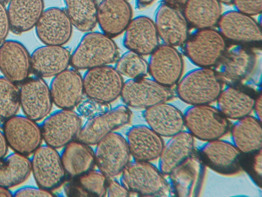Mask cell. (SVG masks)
<instances>
[{"label": "cell", "mask_w": 262, "mask_h": 197, "mask_svg": "<svg viewBox=\"0 0 262 197\" xmlns=\"http://www.w3.org/2000/svg\"><path fill=\"white\" fill-rule=\"evenodd\" d=\"M224 85L213 68L197 67L181 77L174 91L189 105L211 104L216 101Z\"/></svg>", "instance_id": "1"}, {"label": "cell", "mask_w": 262, "mask_h": 197, "mask_svg": "<svg viewBox=\"0 0 262 197\" xmlns=\"http://www.w3.org/2000/svg\"><path fill=\"white\" fill-rule=\"evenodd\" d=\"M118 46L112 38L102 32H84L71 54L72 68L78 70L110 65L119 57Z\"/></svg>", "instance_id": "2"}, {"label": "cell", "mask_w": 262, "mask_h": 197, "mask_svg": "<svg viewBox=\"0 0 262 197\" xmlns=\"http://www.w3.org/2000/svg\"><path fill=\"white\" fill-rule=\"evenodd\" d=\"M120 174V183L131 195L173 196L165 175L150 162L130 161Z\"/></svg>", "instance_id": "3"}, {"label": "cell", "mask_w": 262, "mask_h": 197, "mask_svg": "<svg viewBox=\"0 0 262 197\" xmlns=\"http://www.w3.org/2000/svg\"><path fill=\"white\" fill-rule=\"evenodd\" d=\"M184 128L194 138L207 142L229 132L230 120L210 104L189 105L183 112Z\"/></svg>", "instance_id": "4"}, {"label": "cell", "mask_w": 262, "mask_h": 197, "mask_svg": "<svg viewBox=\"0 0 262 197\" xmlns=\"http://www.w3.org/2000/svg\"><path fill=\"white\" fill-rule=\"evenodd\" d=\"M227 45L220 32L212 28L195 29L181 47L185 56L197 67L214 68Z\"/></svg>", "instance_id": "5"}, {"label": "cell", "mask_w": 262, "mask_h": 197, "mask_svg": "<svg viewBox=\"0 0 262 197\" xmlns=\"http://www.w3.org/2000/svg\"><path fill=\"white\" fill-rule=\"evenodd\" d=\"M256 64V55L250 47L232 43L213 68L224 85H238L252 75Z\"/></svg>", "instance_id": "6"}, {"label": "cell", "mask_w": 262, "mask_h": 197, "mask_svg": "<svg viewBox=\"0 0 262 197\" xmlns=\"http://www.w3.org/2000/svg\"><path fill=\"white\" fill-rule=\"evenodd\" d=\"M174 96V91L171 88L145 76L124 81L120 97L123 104L129 108L145 109L169 102Z\"/></svg>", "instance_id": "7"}, {"label": "cell", "mask_w": 262, "mask_h": 197, "mask_svg": "<svg viewBox=\"0 0 262 197\" xmlns=\"http://www.w3.org/2000/svg\"><path fill=\"white\" fill-rule=\"evenodd\" d=\"M82 125L76 111L59 109L48 115L39 126L45 144L58 149L76 140Z\"/></svg>", "instance_id": "8"}, {"label": "cell", "mask_w": 262, "mask_h": 197, "mask_svg": "<svg viewBox=\"0 0 262 197\" xmlns=\"http://www.w3.org/2000/svg\"><path fill=\"white\" fill-rule=\"evenodd\" d=\"M226 41L249 47L260 46V23L253 16L235 9L222 13L216 26Z\"/></svg>", "instance_id": "9"}, {"label": "cell", "mask_w": 262, "mask_h": 197, "mask_svg": "<svg viewBox=\"0 0 262 197\" xmlns=\"http://www.w3.org/2000/svg\"><path fill=\"white\" fill-rule=\"evenodd\" d=\"M30 161L37 186L52 191L64 183L67 177L57 149L41 145L32 154Z\"/></svg>", "instance_id": "10"}, {"label": "cell", "mask_w": 262, "mask_h": 197, "mask_svg": "<svg viewBox=\"0 0 262 197\" xmlns=\"http://www.w3.org/2000/svg\"><path fill=\"white\" fill-rule=\"evenodd\" d=\"M95 145L94 151L98 169L107 178H114L120 174L130 162L131 157L125 136L115 131Z\"/></svg>", "instance_id": "11"}, {"label": "cell", "mask_w": 262, "mask_h": 197, "mask_svg": "<svg viewBox=\"0 0 262 197\" xmlns=\"http://www.w3.org/2000/svg\"><path fill=\"white\" fill-rule=\"evenodd\" d=\"M82 80L85 96L108 104L120 97L124 83L122 75L110 65L86 70Z\"/></svg>", "instance_id": "12"}, {"label": "cell", "mask_w": 262, "mask_h": 197, "mask_svg": "<svg viewBox=\"0 0 262 197\" xmlns=\"http://www.w3.org/2000/svg\"><path fill=\"white\" fill-rule=\"evenodd\" d=\"M2 131L9 148L27 156L43 141L39 125L25 115L16 114L4 121Z\"/></svg>", "instance_id": "13"}, {"label": "cell", "mask_w": 262, "mask_h": 197, "mask_svg": "<svg viewBox=\"0 0 262 197\" xmlns=\"http://www.w3.org/2000/svg\"><path fill=\"white\" fill-rule=\"evenodd\" d=\"M196 152L205 165L225 176L239 173L242 153L231 142L221 139L205 142Z\"/></svg>", "instance_id": "14"}, {"label": "cell", "mask_w": 262, "mask_h": 197, "mask_svg": "<svg viewBox=\"0 0 262 197\" xmlns=\"http://www.w3.org/2000/svg\"><path fill=\"white\" fill-rule=\"evenodd\" d=\"M149 55L148 74L150 78L167 87L176 86L184 70L181 52L175 47L162 43Z\"/></svg>", "instance_id": "15"}, {"label": "cell", "mask_w": 262, "mask_h": 197, "mask_svg": "<svg viewBox=\"0 0 262 197\" xmlns=\"http://www.w3.org/2000/svg\"><path fill=\"white\" fill-rule=\"evenodd\" d=\"M132 112L124 104L111 107L108 110L87 119L82 125L77 140L90 146L95 145L102 138L128 124Z\"/></svg>", "instance_id": "16"}, {"label": "cell", "mask_w": 262, "mask_h": 197, "mask_svg": "<svg viewBox=\"0 0 262 197\" xmlns=\"http://www.w3.org/2000/svg\"><path fill=\"white\" fill-rule=\"evenodd\" d=\"M206 166L196 150L168 175L173 196H199L205 178Z\"/></svg>", "instance_id": "17"}, {"label": "cell", "mask_w": 262, "mask_h": 197, "mask_svg": "<svg viewBox=\"0 0 262 197\" xmlns=\"http://www.w3.org/2000/svg\"><path fill=\"white\" fill-rule=\"evenodd\" d=\"M19 100L24 115L36 122L51 113L53 104L49 85L43 78L36 76L21 84Z\"/></svg>", "instance_id": "18"}, {"label": "cell", "mask_w": 262, "mask_h": 197, "mask_svg": "<svg viewBox=\"0 0 262 197\" xmlns=\"http://www.w3.org/2000/svg\"><path fill=\"white\" fill-rule=\"evenodd\" d=\"M157 33L163 44L181 46L188 38L189 25L182 9L161 2L154 20Z\"/></svg>", "instance_id": "19"}, {"label": "cell", "mask_w": 262, "mask_h": 197, "mask_svg": "<svg viewBox=\"0 0 262 197\" xmlns=\"http://www.w3.org/2000/svg\"><path fill=\"white\" fill-rule=\"evenodd\" d=\"M72 27L64 9L50 7L44 9L34 28L44 45L63 46L71 38Z\"/></svg>", "instance_id": "20"}, {"label": "cell", "mask_w": 262, "mask_h": 197, "mask_svg": "<svg viewBox=\"0 0 262 197\" xmlns=\"http://www.w3.org/2000/svg\"><path fill=\"white\" fill-rule=\"evenodd\" d=\"M49 86L53 103L59 109H73L84 95L82 76L73 68L52 77Z\"/></svg>", "instance_id": "21"}, {"label": "cell", "mask_w": 262, "mask_h": 197, "mask_svg": "<svg viewBox=\"0 0 262 197\" xmlns=\"http://www.w3.org/2000/svg\"><path fill=\"white\" fill-rule=\"evenodd\" d=\"M123 33V47L142 56L149 55L160 44L154 20L145 15L132 18Z\"/></svg>", "instance_id": "22"}, {"label": "cell", "mask_w": 262, "mask_h": 197, "mask_svg": "<svg viewBox=\"0 0 262 197\" xmlns=\"http://www.w3.org/2000/svg\"><path fill=\"white\" fill-rule=\"evenodd\" d=\"M0 71L5 77L16 84H21L29 77L30 54L23 43L15 40L1 43Z\"/></svg>", "instance_id": "23"}, {"label": "cell", "mask_w": 262, "mask_h": 197, "mask_svg": "<svg viewBox=\"0 0 262 197\" xmlns=\"http://www.w3.org/2000/svg\"><path fill=\"white\" fill-rule=\"evenodd\" d=\"M258 91L244 84L226 85L215 101L216 107L229 120H238L251 114Z\"/></svg>", "instance_id": "24"}, {"label": "cell", "mask_w": 262, "mask_h": 197, "mask_svg": "<svg viewBox=\"0 0 262 197\" xmlns=\"http://www.w3.org/2000/svg\"><path fill=\"white\" fill-rule=\"evenodd\" d=\"M125 137L135 161L151 162L157 159L164 144L162 137L144 124L129 127Z\"/></svg>", "instance_id": "25"}, {"label": "cell", "mask_w": 262, "mask_h": 197, "mask_svg": "<svg viewBox=\"0 0 262 197\" xmlns=\"http://www.w3.org/2000/svg\"><path fill=\"white\" fill-rule=\"evenodd\" d=\"M71 54L70 50L63 46L38 47L30 54L31 72L42 78L53 77L68 68Z\"/></svg>", "instance_id": "26"}, {"label": "cell", "mask_w": 262, "mask_h": 197, "mask_svg": "<svg viewBox=\"0 0 262 197\" xmlns=\"http://www.w3.org/2000/svg\"><path fill=\"white\" fill-rule=\"evenodd\" d=\"M132 18L127 0H100L98 3L97 24L101 32L112 38L123 33Z\"/></svg>", "instance_id": "27"}, {"label": "cell", "mask_w": 262, "mask_h": 197, "mask_svg": "<svg viewBox=\"0 0 262 197\" xmlns=\"http://www.w3.org/2000/svg\"><path fill=\"white\" fill-rule=\"evenodd\" d=\"M142 116L147 125L162 137H170L184 128L183 112L168 102L143 109Z\"/></svg>", "instance_id": "28"}, {"label": "cell", "mask_w": 262, "mask_h": 197, "mask_svg": "<svg viewBox=\"0 0 262 197\" xmlns=\"http://www.w3.org/2000/svg\"><path fill=\"white\" fill-rule=\"evenodd\" d=\"M195 150L194 137L186 130H183L164 143L158 158V167L167 176Z\"/></svg>", "instance_id": "29"}, {"label": "cell", "mask_w": 262, "mask_h": 197, "mask_svg": "<svg viewBox=\"0 0 262 197\" xmlns=\"http://www.w3.org/2000/svg\"><path fill=\"white\" fill-rule=\"evenodd\" d=\"M60 154L69 179L93 170L96 166L94 150L90 145L77 139L64 146Z\"/></svg>", "instance_id": "30"}, {"label": "cell", "mask_w": 262, "mask_h": 197, "mask_svg": "<svg viewBox=\"0 0 262 197\" xmlns=\"http://www.w3.org/2000/svg\"><path fill=\"white\" fill-rule=\"evenodd\" d=\"M43 10V0H10L7 8L10 30L15 34L30 30Z\"/></svg>", "instance_id": "31"}, {"label": "cell", "mask_w": 262, "mask_h": 197, "mask_svg": "<svg viewBox=\"0 0 262 197\" xmlns=\"http://www.w3.org/2000/svg\"><path fill=\"white\" fill-rule=\"evenodd\" d=\"M231 143L242 153L258 151L262 148L261 121L251 114L236 120L231 125Z\"/></svg>", "instance_id": "32"}, {"label": "cell", "mask_w": 262, "mask_h": 197, "mask_svg": "<svg viewBox=\"0 0 262 197\" xmlns=\"http://www.w3.org/2000/svg\"><path fill=\"white\" fill-rule=\"evenodd\" d=\"M182 11L189 26L195 29L216 26L223 13L218 0H187Z\"/></svg>", "instance_id": "33"}, {"label": "cell", "mask_w": 262, "mask_h": 197, "mask_svg": "<svg viewBox=\"0 0 262 197\" xmlns=\"http://www.w3.org/2000/svg\"><path fill=\"white\" fill-rule=\"evenodd\" d=\"M107 179L98 169H93L69 179L64 184V192L67 196H104L106 195Z\"/></svg>", "instance_id": "34"}, {"label": "cell", "mask_w": 262, "mask_h": 197, "mask_svg": "<svg viewBox=\"0 0 262 197\" xmlns=\"http://www.w3.org/2000/svg\"><path fill=\"white\" fill-rule=\"evenodd\" d=\"M31 173L28 156L13 152L0 160V185L7 188L25 182Z\"/></svg>", "instance_id": "35"}, {"label": "cell", "mask_w": 262, "mask_h": 197, "mask_svg": "<svg viewBox=\"0 0 262 197\" xmlns=\"http://www.w3.org/2000/svg\"><path fill=\"white\" fill-rule=\"evenodd\" d=\"M70 21L78 30L86 32L97 25L98 3L96 0H63Z\"/></svg>", "instance_id": "36"}, {"label": "cell", "mask_w": 262, "mask_h": 197, "mask_svg": "<svg viewBox=\"0 0 262 197\" xmlns=\"http://www.w3.org/2000/svg\"><path fill=\"white\" fill-rule=\"evenodd\" d=\"M20 108L19 88L4 76H0V120L17 114Z\"/></svg>", "instance_id": "37"}, {"label": "cell", "mask_w": 262, "mask_h": 197, "mask_svg": "<svg viewBox=\"0 0 262 197\" xmlns=\"http://www.w3.org/2000/svg\"><path fill=\"white\" fill-rule=\"evenodd\" d=\"M116 70L128 78L145 77L148 74V64L142 55L127 50L118 57L114 65Z\"/></svg>", "instance_id": "38"}, {"label": "cell", "mask_w": 262, "mask_h": 197, "mask_svg": "<svg viewBox=\"0 0 262 197\" xmlns=\"http://www.w3.org/2000/svg\"><path fill=\"white\" fill-rule=\"evenodd\" d=\"M241 168L257 187L261 188L262 182V150L242 153Z\"/></svg>", "instance_id": "39"}, {"label": "cell", "mask_w": 262, "mask_h": 197, "mask_svg": "<svg viewBox=\"0 0 262 197\" xmlns=\"http://www.w3.org/2000/svg\"><path fill=\"white\" fill-rule=\"evenodd\" d=\"M111 108L110 104L100 102L86 96L83 97L75 107L78 114L86 120L96 116Z\"/></svg>", "instance_id": "40"}, {"label": "cell", "mask_w": 262, "mask_h": 197, "mask_svg": "<svg viewBox=\"0 0 262 197\" xmlns=\"http://www.w3.org/2000/svg\"><path fill=\"white\" fill-rule=\"evenodd\" d=\"M234 9L252 16L259 15L262 11V0H233Z\"/></svg>", "instance_id": "41"}, {"label": "cell", "mask_w": 262, "mask_h": 197, "mask_svg": "<svg viewBox=\"0 0 262 197\" xmlns=\"http://www.w3.org/2000/svg\"><path fill=\"white\" fill-rule=\"evenodd\" d=\"M52 191L43 189L39 186H24L13 192V196H53Z\"/></svg>", "instance_id": "42"}, {"label": "cell", "mask_w": 262, "mask_h": 197, "mask_svg": "<svg viewBox=\"0 0 262 197\" xmlns=\"http://www.w3.org/2000/svg\"><path fill=\"white\" fill-rule=\"evenodd\" d=\"M106 195L108 197L131 196L129 191L117 180L113 178H108Z\"/></svg>", "instance_id": "43"}, {"label": "cell", "mask_w": 262, "mask_h": 197, "mask_svg": "<svg viewBox=\"0 0 262 197\" xmlns=\"http://www.w3.org/2000/svg\"><path fill=\"white\" fill-rule=\"evenodd\" d=\"M4 4L0 1V43L5 40L10 31L7 8Z\"/></svg>", "instance_id": "44"}, {"label": "cell", "mask_w": 262, "mask_h": 197, "mask_svg": "<svg viewBox=\"0 0 262 197\" xmlns=\"http://www.w3.org/2000/svg\"><path fill=\"white\" fill-rule=\"evenodd\" d=\"M261 103H262V96L261 90H259L255 99V101L253 105V111L254 112V116H255L258 120L261 121Z\"/></svg>", "instance_id": "45"}, {"label": "cell", "mask_w": 262, "mask_h": 197, "mask_svg": "<svg viewBox=\"0 0 262 197\" xmlns=\"http://www.w3.org/2000/svg\"><path fill=\"white\" fill-rule=\"evenodd\" d=\"M8 148L3 131L0 129V160L7 154Z\"/></svg>", "instance_id": "46"}, {"label": "cell", "mask_w": 262, "mask_h": 197, "mask_svg": "<svg viewBox=\"0 0 262 197\" xmlns=\"http://www.w3.org/2000/svg\"><path fill=\"white\" fill-rule=\"evenodd\" d=\"M187 0H161V2L182 9Z\"/></svg>", "instance_id": "47"}, {"label": "cell", "mask_w": 262, "mask_h": 197, "mask_svg": "<svg viewBox=\"0 0 262 197\" xmlns=\"http://www.w3.org/2000/svg\"><path fill=\"white\" fill-rule=\"evenodd\" d=\"M155 0H135V7L141 10L150 5Z\"/></svg>", "instance_id": "48"}, {"label": "cell", "mask_w": 262, "mask_h": 197, "mask_svg": "<svg viewBox=\"0 0 262 197\" xmlns=\"http://www.w3.org/2000/svg\"><path fill=\"white\" fill-rule=\"evenodd\" d=\"M0 196H13V192L9 188L0 185Z\"/></svg>", "instance_id": "49"}, {"label": "cell", "mask_w": 262, "mask_h": 197, "mask_svg": "<svg viewBox=\"0 0 262 197\" xmlns=\"http://www.w3.org/2000/svg\"><path fill=\"white\" fill-rule=\"evenodd\" d=\"M222 4L232 5L233 0H218Z\"/></svg>", "instance_id": "50"}, {"label": "cell", "mask_w": 262, "mask_h": 197, "mask_svg": "<svg viewBox=\"0 0 262 197\" xmlns=\"http://www.w3.org/2000/svg\"><path fill=\"white\" fill-rule=\"evenodd\" d=\"M10 0H0V1H1L4 4L8 2Z\"/></svg>", "instance_id": "51"}]
</instances>
